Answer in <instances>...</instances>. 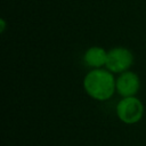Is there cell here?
Returning <instances> with one entry per match:
<instances>
[{
    "mask_svg": "<svg viewBox=\"0 0 146 146\" xmlns=\"http://www.w3.org/2000/svg\"><path fill=\"white\" fill-rule=\"evenodd\" d=\"M114 73L105 68H91L83 78V89L89 97L98 102L108 100L114 92L115 88Z\"/></svg>",
    "mask_w": 146,
    "mask_h": 146,
    "instance_id": "1",
    "label": "cell"
},
{
    "mask_svg": "<svg viewBox=\"0 0 146 146\" xmlns=\"http://www.w3.org/2000/svg\"><path fill=\"white\" fill-rule=\"evenodd\" d=\"M144 104L136 96L122 97L116 104V115L125 124L138 123L144 116Z\"/></svg>",
    "mask_w": 146,
    "mask_h": 146,
    "instance_id": "2",
    "label": "cell"
},
{
    "mask_svg": "<svg viewBox=\"0 0 146 146\" xmlns=\"http://www.w3.org/2000/svg\"><path fill=\"white\" fill-rule=\"evenodd\" d=\"M133 64V54L125 47H114L107 52L106 68L112 73H122L128 71Z\"/></svg>",
    "mask_w": 146,
    "mask_h": 146,
    "instance_id": "3",
    "label": "cell"
},
{
    "mask_svg": "<svg viewBox=\"0 0 146 146\" xmlns=\"http://www.w3.org/2000/svg\"><path fill=\"white\" fill-rule=\"evenodd\" d=\"M116 92L121 97L136 96L140 88V80L137 73L128 70L119 74L115 80Z\"/></svg>",
    "mask_w": 146,
    "mask_h": 146,
    "instance_id": "4",
    "label": "cell"
},
{
    "mask_svg": "<svg viewBox=\"0 0 146 146\" xmlns=\"http://www.w3.org/2000/svg\"><path fill=\"white\" fill-rule=\"evenodd\" d=\"M108 50L99 46L89 47L83 54V62L88 67L91 68H102L106 66Z\"/></svg>",
    "mask_w": 146,
    "mask_h": 146,
    "instance_id": "5",
    "label": "cell"
},
{
    "mask_svg": "<svg viewBox=\"0 0 146 146\" xmlns=\"http://www.w3.org/2000/svg\"><path fill=\"white\" fill-rule=\"evenodd\" d=\"M5 29H6V21L3 18L0 19V32L3 33L5 32Z\"/></svg>",
    "mask_w": 146,
    "mask_h": 146,
    "instance_id": "6",
    "label": "cell"
}]
</instances>
